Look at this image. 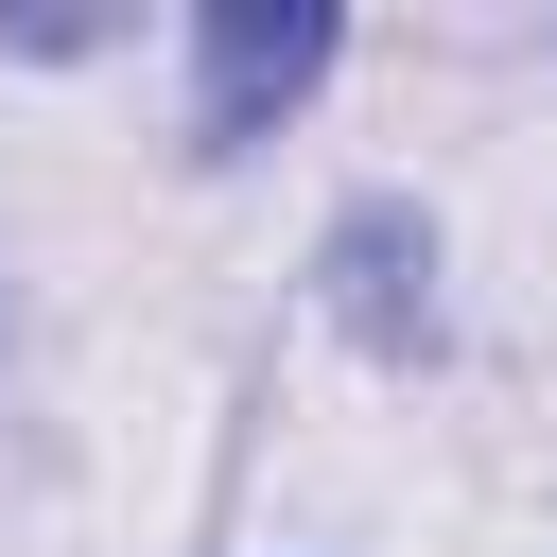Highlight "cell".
I'll return each mask as SVG.
<instances>
[{"mask_svg": "<svg viewBox=\"0 0 557 557\" xmlns=\"http://www.w3.org/2000/svg\"><path fill=\"white\" fill-rule=\"evenodd\" d=\"M331 70V0H209V139H261Z\"/></svg>", "mask_w": 557, "mask_h": 557, "instance_id": "6da1fadb", "label": "cell"}, {"mask_svg": "<svg viewBox=\"0 0 557 557\" xmlns=\"http://www.w3.org/2000/svg\"><path fill=\"white\" fill-rule=\"evenodd\" d=\"M331 261H348V313H366V331L400 348V331H418V296H400V209H366V226H348Z\"/></svg>", "mask_w": 557, "mask_h": 557, "instance_id": "7a4b0ae2", "label": "cell"}]
</instances>
